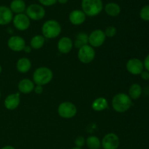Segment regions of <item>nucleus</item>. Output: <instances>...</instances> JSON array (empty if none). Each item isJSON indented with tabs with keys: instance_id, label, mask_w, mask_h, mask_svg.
I'll use <instances>...</instances> for the list:
<instances>
[{
	"instance_id": "34",
	"label": "nucleus",
	"mask_w": 149,
	"mask_h": 149,
	"mask_svg": "<svg viewBox=\"0 0 149 149\" xmlns=\"http://www.w3.org/2000/svg\"><path fill=\"white\" fill-rule=\"evenodd\" d=\"M0 149H16V148H15L14 146H13L7 145V146H3L2 148H1Z\"/></svg>"
},
{
	"instance_id": "2",
	"label": "nucleus",
	"mask_w": 149,
	"mask_h": 149,
	"mask_svg": "<svg viewBox=\"0 0 149 149\" xmlns=\"http://www.w3.org/2000/svg\"><path fill=\"white\" fill-rule=\"evenodd\" d=\"M32 79V81L36 85H47L50 83L53 79V72L48 67H39L33 71Z\"/></svg>"
},
{
	"instance_id": "32",
	"label": "nucleus",
	"mask_w": 149,
	"mask_h": 149,
	"mask_svg": "<svg viewBox=\"0 0 149 149\" xmlns=\"http://www.w3.org/2000/svg\"><path fill=\"white\" fill-rule=\"evenodd\" d=\"M143 62L144 69L149 71V54H148V55L146 56L145 59H144V61H143Z\"/></svg>"
},
{
	"instance_id": "26",
	"label": "nucleus",
	"mask_w": 149,
	"mask_h": 149,
	"mask_svg": "<svg viewBox=\"0 0 149 149\" xmlns=\"http://www.w3.org/2000/svg\"><path fill=\"white\" fill-rule=\"evenodd\" d=\"M140 17L144 21H149V4L143 6L139 13Z\"/></svg>"
},
{
	"instance_id": "20",
	"label": "nucleus",
	"mask_w": 149,
	"mask_h": 149,
	"mask_svg": "<svg viewBox=\"0 0 149 149\" xmlns=\"http://www.w3.org/2000/svg\"><path fill=\"white\" fill-rule=\"evenodd\" d=\"M109 108V102L107 99L104 97H97L93 100L92 103V109L97 112H100L105 111Z\"/></svg>"
},
{
	"instance_id": "19",
	"label": "nucleus",
	"mask_w": 149,
	"mask_h": 149,
	"mask_svg": "<svg viewBox=\"0 0 149 149\" xmlns=\"http://www.w3.org/2000/svg\"><path fill=\"white\" fill-rule=\"evenodd\" d=\"M104 11L110 17H116L121 13V7L116 2H109L103 7Z\"/></svg>"
},
{
	"instance_id": "3",
	"label": "nucleus",
	"mask_w": 149,
	"mask_h": 149,
	"mask_svg": "<svg viewBox=\"0 0 149 149\" xmlns=\"http://www.w3.org/2000/svg\"><path fill=\"white\" fill-rule=\"evenodd\" d=\"M62 32L61 23L56 20H47L42 26V35L45 39H55Z\"/></svg>"
},
{
	"instance_id": "24",
	"label": "nucleus",
	"mask_w": 149,
	"mask_h": 149,
	"mask_svg": "<svg viewBox=\"0 0 149 149\" xmlns=\"http://www.w3.org/2000/svg\"><path fill=\"white\" fill-rule=\"evenodd\" d=\"M45 39L42 35H35L30 41V46L33 49H39L43 47L45 44Z\"/></svg>"
},
{
	"instance_id": "25",
	"label": "nucleus",
	"mask_w": 149,
	"mask_h": 149,
	"mask_svg": "<svg viewBox=\"0 0 149 149\" xmlns=\"http://www.w3.org/2000/svg\"><path fill=\"white\" fill-rule=\"evenodd\" d=\"M86 145L89 149H100L101 148V141L95 135H90L86 139Z\"/></svg>"
},
{
	"instance_id": "10",
	"label": "nucleus",
	"mask_w": 149,
	"mask_h": 149,
	"mask_svg": "<svg viewBox=\"0 0 149 149\" xmlns=\"http://www.w3.org/2000/svg\"><path fill=\"white\" fill-rule=\"evenodd\" d=\"M12 22L14 27L20 31L28 30L31 26V20L26 13H20L14 15Z\"/></svg>"
},
{
	"instance_id": "27",
	"label": "nucleus",
	"mask_w": 149,
	"mask_h": 149,
	"mask_svg": "<svg viewBox=\"0 0 149 149\" xmlns=\"http://www.w3.org/2000/svg\"><path fill=\"white\" fill-rule=\"evenodd\" d=\"M104 31L105 35H106V37H109V38L114 37V36L116 35V33H117L116 28L113 26H108L107 28H106L105 31Z\"/></svg>"
},
{
	"instance_id": "33",
	"label": "nucleus",
	"mask_w": 149,
	"mask_h": 149,
	"mask_svg": "<svg viewBox=\"0 0 149 149\" xmlns=\"http://www.w3.org/2000/svg\"><path fill=\"white\" fill-rule=\"evenodd\" d=\"M32 48L30 46V45H26V47H24V49H23V51H24L26 53H30L32 51Z\"/></svg>"
},
{
	"instance_id": "4",
	"label": "nucleus",
	"mask_w": 149,
	"mask_h": 149,
	"mask_svg": "<svg viewBox=\"0 0 149 149\" xmlns=\"http://www.w3.org/2000/svg\"><path fill=\"white\" fill-rule=\"evenodd\" d=\"M81 10L88 17H95L103 10L102 0H81Z\"/></svg>"
},
{
	"instance_id": "9",
	"label": "nucleus",
	"mask_w": 149,
	"mask_h": 149,
	"mask_svg": "<svg viewBox=\"0 0 149 149\" xmlns=\"http://www.w3.org/2000/svg\"><path fill=\"white\" fill-rule=\"evenodd\" d=\"M119 145V137L114 132L107 133L101 140V148L103 149H118Z\"/></svg>"
},
{
	"instance_id": "37",
	"label": "nucleus",
	"mask_w": 149,
	"mask_h": 149,
	"mask_svg": "<svg viewBox=\"0 0 149 149\" xmlns=\"http://www.w3.org/2000/svg\"><path fill=\"white\" fill-rule=\"evenodd\" d=\"M71 149H82V148H78V147H74V148H72Z\"/></svg>"
},
{
	"instance_id": "18",
	"label": "nucleus",
	"mask_w": 149,
	"mask_h": 149,
	"mask_svg": "<svg viewBox=\"0 0 149 149\" xmlns=\"http://www.w3.org/2000/svg\"><path fill=\"white\" fill-rule=\"evenodd\" d=\"M31 61L26 57L20 58V59L17 60V63H16V69L21 74H26V73L29 72L31 68Z\"/></svg>"
},
{
	"instance_id": "17",
	"label": "nucleus",
	"mask_w": 149,
	"mask_h": 149,
	"mask_svg": "<svg viewBox=\"0 0 149 149\" xmlns=\"http://www.w3.org/2000/svg\"><path fill=\"white\" fill-rule=\"evenodd\" d=\"M35 84L32 80L25 78L20 80L17 84V89L20 93L22 94H30L33 91Z\"/></svg>"
},
{
	"instance_id": "29",
	"label": "nucleus",
	"mask_w": 149,
	"mask_h": 149,
	"mask_svg": "<svg viewBox=\"0 0 149 149\" xmlns=\"http://www.w3.org/2000/svg\"><path fill=\"white\" fill-rule=\"evenodd\" d=\"M39 4L43 7H51L57 3V0H38Z\"/></svg>"
},
{
	"instance_id": "21",
	"label": "nucleus",
	"mask_w": 149,
	"mask_h": 149,
	"mask_svg": "<svg viewBox=\"0 0 149 149\" xmlns=\"http://www.w3.org/2000/svg\"><path fill=\"white\" fill-rule=\"evenodd\" d=\"M10 9L13 14L24 13L26 9V4L24 0H13L10 4Z\"/></svg>"
},
{
	"instance_id": "30",
	"label": "nucleus",
	"mask_w": 149,
	"mask_h": 149,
	"mask_svg": "<svg viewBox=\"0 0 149 149\" xmlns=\"http://www.w3.org/2000/svg\"><path fill=\"white\" fill-rule=\"evenodd\" d=\"M33 92L37 95H41L44 92V87L42 85H35L34 89H33Z\"/></svg>"
},
{
	"instance_id": "6",
	"label": "nucleus",
	"mask_w": 149,
	"mask_h": 149,
	"mask_svg": "<svg viewBox=\"0 0 149 149\" xmlns=\"http://www.w3.org/2000/svg\"><path fill=\"white\" fill-rule=\"evenodd\" d=\"M25 13L30 20L38 21V20H42L45 17L46 10H45V7L41 5L40 4L34 3L26 7Z\"/></svg>"
},
{
	"instance_id": "12",
	"label": "nucleus",
	"mask_w": 149,
	"mask_h": 149,
	"mask_svg": "<svg viewBox=\"0 0 149 149\" xmlns=\"http://www.w3.org/2000/svg\"><path fill=\"white\" fill-rule=\"evenodd\" d=\"M26 45V43L25 39L20 36L13 35L10 36L7 40V47L10 50L13 52H19L23 51Z\"/></svg>"
},
{
	"instance_id": "1",
	"label": "nucleus",
	"mask_w": 149,
	"mask_h": 149,
	"mask_svg": "<svg viewBox=\"0 0 149 149\" xmlns=\"http://www.w3.org/2000/svg\"><path fill=\"white\" fill-rule=\"evenodd\" d=\"M111 106L113 110L117 113H125L132 106V100L126 93H119L113 97Z\"/></svg>"
},
{
	"instance_id": "14",
	"label": "nucleus",
	"mask_w": 149,
	"mask_h": 149,
	"mask_svg": "<svg viewBox=\"0 0 149 149\" xmlns=\"http://www.w3.org/2000/svg\"><path fill=\"white\" fill-rule=\"evenodd\" d=\"M58 51L62 54H68L74 47V41L68 36H63L57 44Z\"/></svg>"
},
{
	"instance_id": "31",
	"label": "nucleus",
	"mask_w": 149,
	"mask_h": 149,
	"mask_svg": "<svg viewBox=\"0 0 149 149\" xmlns=\"http://www.w3.org/2000/svg\"><path fill=\"white\" fill-rule=\"evenodd\" d=\"M140 75H141V77L142 79L145 80V81H148V80H149V71H146V70L144 69Z\"/></svg>"
},
{
	"instance_id": "23",
	"label": "nucleus",
	"mask_w": 149,
	"mask_h": 149,
	"mask_svg": "<svg viewBox=\"0 0 149 149\" xmlns=\"http://www.w3.org/2000/svg\"><path fill=\"white\" fill-rule=\"evenodd\" d=\"M86 45H88V34L83 31L77 33L74 41V47L79 49Z\"/></svg>"
},
{
	"instance_id": "22",
	"label": "nucleus",
	"mask_w": 149,
	"mask_h": 149,
	"mask_svg": "<svg viewBox=\"0 0 149 149\" xmlns=\"http://www.w3.org/2000/svg\"><path fill=\"white\" fill-rule=\"evenodd\" d=\"M143 93V88L141 84L134 83L131 84L128 90V95L132 100H136L141 97Z\"/></svg>"
},
{
	"instance_id": "36",
	"label": "nucleus",
	"mask_w": 149,
	"mask_h": 149,
	"mask_svg": "<svg viewBox=\"0 0 149 149\" xmlns=\"http://www.w3.org/2000/svg\"><path fill=\"white\" fill-rule=\"evenodd\" d=\"M1 72H2V67H1V65H0V74H1Z\"/></svg>"
},
{
	"instance_id": "38",
	"label": "nucleus",
	"mask_w": 149,
	"mask_h": 149,
	"mask_svg": "<svg viewBox=\"0 0 149 149\" xmlns=\"http://www.w3.org/2000/svg\"><path fill=\"white\" fill-rule=\"evenodd\" d=\"M1 91H0V99H1Z\"/></svg>"
},
{
	"instance_id": "35",
	"label": "nucleus",
	"mask_w": 149,
	"mask_h": 149,
	"mask_svg": "<svg viewBox=\"0 0 149 149\" xmlns=\"http://www.w3.org/2000/svg\"><path fill=\"white\" fill-rule=\"evenodd\" d=\"M68 1V0H57V2H58L61 4H67Z\"/></svg>"
},
{
	"instance_id": "8",
	"label": "nucleus",
	"mask_w": 149,
	"mask_h": 149,
	"mask_svg": "<svg viewBox=\"0 0 149 149\" xmlns=\"http://www.w3.org/2000/svg\"><path fill=\"white\" fill-rule=\"evenodd\" d=\"M106 36L101 29H95L88 35V45L93 48L101 47L105 43Z\"/></svg>"
},
{
	"instance_id": "7",
	"label": "nucleus",
	"mask_w": 149,
	"mask_h": 149,
	"mask_svg": "<svg viewBox=\"0 0 149 149\" xmlns=\"http://www.w3.org/2000/svg\"><path fill=\"white\" fill-rule=\"evenodd\" d=\"M77 58L83 64H89L94 61L95 58V51L90 45H86L78 49Z\"/></svg>"
},
{
	"instance_id": "15",
	"label": "nucleus",
	"mask_w": 149,
	"mask_h": 149,
	"mask_svg": "<svg viewBox=\"0 0 149 149\" xmlns=\"http://www.w3.org/2000/svg\"><path fill=\"white\" fill-rule=\"evenodd\" d=\"M86 15L81 10H74L70 13L68 20L70 23L74 26H80L83 24L86 20Z\"/></svg>"
},
{
	"instance_id": "28",
	"label": "nucleus",
	"mask_w": 149,
	"mask_h": 149,
	"mask_svg": "<svg viewBox=\"0 0 149 149\" xmlns=\"http://www.w3.org/2000/svg\"><path fill=\"white\" fill-rule=\"evenodd\" d=\"M74 144H75V147L81 148L86 144V139L83 136L77 137L74 140Z\"/></svg>"
},
{
	"instance_id": "5",
	"label": "nucleus",
	"mask_w": 149,
	"mask_h": 149,
	"mask_svg": "<svg viewBox=\"0 0 149 149\" xmlns=\"http://www.w3.org/2000/svg\"><path fill=\"white\" fill-rule=\"evenodd\" d=\"M58 113L63 119H72L77 115V108L72 102H62L58 107Z\"/></svg>"
},
{
	"instance_id": "11",
	"label": "nucleus",
	"mask_w": 149,
	"mask_h": 149,
	"mask_svg": "<svg viewBox=\"0 0 149 149\" xmlns=\"http://www.w3.org/2000/svg\"><path fill=\"white\" fill-rule=\"evenodd\" d=\"M126 69L132 75H140L144 70L143 62L139 58H130L126 63Z\"/></svg>"
},
{
	"instance_id": "13",
	"label": "nucleus",
	"mask_w": 149,
	"mask_h": 149,
	"mask_svg": "<svg viewBox=\"0 0 149 149\" xmlns=\"http://www.w3.org/2000/svg\"><path fill=\"white\" fill-rule=\"evenodd\" d=\"M20 93H12L8 95L4 100V106L9 111L15 110L20 103Z\"/></svg>"
},
{
	"instance_id": "16",
	"label": "nucleus",
	"mask_w": 149,
	"mask_h": 149,
	"mask_svg": "<svg viewBox=\"0 0 149 149\" xmlns=\"http://www.w3.org/2000/svg\"><path fill=\"white\" fill-rule=\"evenodd\" d=\"M14 15L10 7L5 5H0V26H7L10 24Z\"/></svg>"
}]
</instances>
